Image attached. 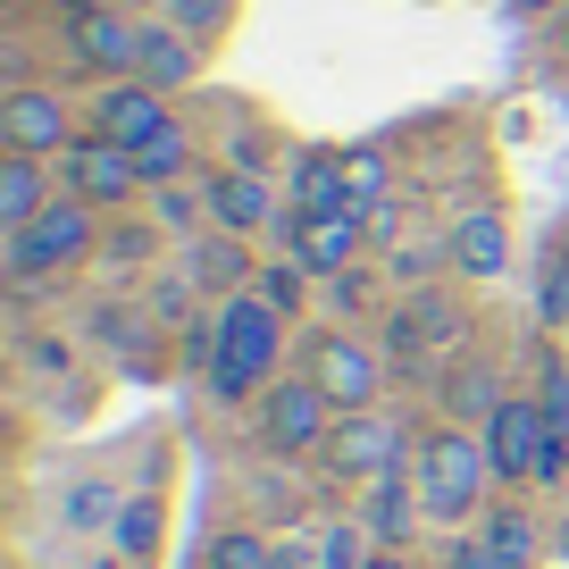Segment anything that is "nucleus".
<instances>
[{"mask_svg":"<svg viewBox=\"0 0 569 569\" xmlns=\"http://www.w3.org/2000/svg\"><path fill=\"white\" fill-rule=\"evenodd\" d=\"M452 569H502V552L478 536V545H452Z\"/></svg>","mask_w":569,"mask_h":569,"instance_id":"27","label":"nucleus"},{"mask_svg":"<svg viewBox=\"0 0 569 569\" xmlns=\"http://www.w3.org/2000/svg\"><path fill=\"white\" fill-rule=\"evenodd\" d=\"M419 511H427V502L402 486V469H386V478H377V495H369V536L402 552V545H410V528H419Z\"/></svg>","mask_w":569,"mask_h":569,"instance_id":"13","label":"nucleus"},{"mask_svg":"<svg viewBox=\"0 0 569 569\" xmlns=\"http://www.w3.org/2000/svg\"><path fill=\"white\" fill-rule=\"evenodd\" d=\"M184 160H193V142H184V126H168V134H151V142L134 151L142 184H177V177H184Z\"/></svg>","mask_w":569,"mask_h":569,"instance_id":"19","label":"nucleus"},{"mask_svg":"<svg viewBox=\"0 0 569 569\" xmlns=\"http://www.w3.org/2000/svg\"><path fill=\"white\" fill-rule=\"evenodd\" d=\"M561 469H569V445H561V427H552V445H545V469H536V478L552 486V478H561Z\"/></svg>","mask_w":569,"mask_h":569,"instance_id":"29","label":"nucleus"},{"mask_svg":"<svg viewBox=\"0 0 569 569\" xmlns=\"http://www.w3.org/2000/svg\"><path fill=\"white\" fill-rule=\"evenodd\" d=\"M84 251H92V201H84V193L51 201L34 227L9 234V268H18V277H51V268L84 260Z\"/></svg>","mask_w":569,"mask_h":569,"instance_id":"2","label":"nucleus"},{"mask_svg":"<svg viewBox=\"0 0 569 569\" xmlns=\"http://www.w3.org/2000/svg\"><path fill=\"white\" fill-rule=\"evenodd\" d=\"M293 201H302V218L352 210V177H343L336 160H302V168H293Z\"/></svg>","mask_w":569,"mask_h":569,"instance_id":"16","label":"nucleus"},{"mask_svg":"<svg viewBox=\"0 0 569 569\" xmlns=\"http://www.w3.org/2000/svg\"><path fill=\"white\" fill-rule=\"evenodd\" d=\"M193 277H210V284L243 277V251H234V243H201V251H193Z\"/></svg>","mask_w":569,"mask_h":569,"instance_id":"23","label":"nucleus"},{"mask_svg":"<svg viewBox=\"0 0 569 569\" xmlns=\"http://www.w3.org/2000/svg\"><path fill=\"white\" fill-rule=\"evenodd\" d=\"M293 251H302V268H319V277H343L360 251V210H327V218H293Z\"/></svg>","mask_w":569,"mask_h":569,"instance_id":"9","label":"nucleus"},{"mask_svg":"<svg viewBox=\"0 0 569 569\" xmlns=\"http://www.w3.org/2000/svg\"><path fill=\"white\" fill-rule=\"evenodd\" d=\"M545 319H552V327H569V268L552 277V293H545Z\"/></svg>","mask_w":569,"mask_h":569,"instance_id":"28","label":"nucleus"},{"mask_svg":"<svg viewBox=\"0 0 569 569\" xmlns=\"http://www.w3.org/2000/svg\"><path fill=\"white\" fill-rule=\"evenodd\" d=\"M260 293H268L277 310H293V302H302V268H268V277H260Z\"/></svg>","mask_w":569,"mask_h":569,"instance_id":"24","label":"nucleus"},{"mask_svg":"<svg viewBox=\"0 0 569 569\" xmlns=\"http://www.w3.org/2000/svg\"><path fill=\"white\" fill-rule=\"evenodd\" d=\"M486 545L502 552V569H528V561H536V528H528L519 511H502L495 528H486Z\"/></svg>","mask_w":569,"mask_h":569,"instance_id":"21","label":"nucleus"},{"mask_svg":"<svg viewBox=\"0 0 569 569\" xmlns=\"http://www.w3.org/2000/svg\"><path fill=\"white\" fill-rule=\"evenodd\" d=\"M0 126H9V142H18V151H68V109H59L51 92H9Z\"/></svg>","mask_w":569,"mask_h":569,"instance_id":"11","label":"nucleus"},{"mask_svg":"<svg viewBox=\"0 0 569 569\" xmlns=\"http://www.w3.org/2000/svg\"><path fill=\"white\" fill-rule=\"evenodd\" d=\"M452 260L469 268V277H495L502 260H511V243H502V218H461V234H452Z\"/></svg>","mask_w":569,"mask_h":569,"instance_id":"18","label":"nucleus"},{"mask_svg":"<svg viewBox=\"0 0 569 569\" xmlns=\"http://www.w3.org/2000/svg\"><path fill=\"white\" fill-rule=\"evenodd\" d=\"M519 9H552V0H519Z\"/></svg>","mask_w":569,"mask_h":569,"instance_id":"32","label":"nucleus"},{"mask_svg":"<svg viewBox=\"0 0 569 569\" xmlns=\"http://www.w3.org/2000/svg\"><path fill=\"white\" fill-rule=\"evenodd\" d=\"M486 469H495V452H486V445H469V436H427V452H419V502L436 519H461L469 502H478Z\"/></svg>","mask_w":569,"mask_h":569,"instance_id":"3","label":"nucleus"},{"mask_svg":"<svg viewBox=\"0 0 569 569\" xmlns=\"http://www.w3.org/2000/svg\"><path fill=\"white\" fill-rule=\"evenodd\" d=\"M218 18H227V0H177V26H201V34H210Z\"/></svg>","mask_w":569,"mask_h":569,"instance_id":"25","label":"nucleus"},{"mask_svg":"<svg viewBox=\"0 0 569 569\" xmlns=\"http://www.w3.org/2000/svg\"><path fill=\"white\" fill-rule=\"evenodd\" d=\"M319 386H327V402H336V410H369V393H377V360L360 352V343L327 336V343H319Z\"/></svg>","mask_w":569,"mask_h":569,"instance_id":"10","label":"nucleus"},{"mask_svg":"<svg viewBox=\"0 0 569 569\" xmlns=\"http://www.w3.org/2000/svg\"><path fill=\"white\" fill-rule=\"evenodd\" d=\"M369 569H410V552H393V545H386V552H369Z\"/></svg>","mask_w":569,"mask_h":569,"instance_id":"31","label":"nucleus"},{"mask_svg":"<svg viewBox=\"0 0 569 569\" xmlns=\"http://www.w3.org/2000/svg\"><path fill=\"white\" fill-rule=\"evenodd\" d=\"M68 184L84 201H126L142 184V168H134V151L126 142H109V134H92V142H68Z\"/></svg>","mask_w":569,"mask_h":569,"instance_id":"6","label":"nucleus"},{"mask_svg":"<svg viewBox=\"0 0 569 569\" xmlns=\"http://www.w3.org/2000/svg\"><path fill=\"white\" fill-rule=\"evenodd\" d=\"M76 51L92 59V68H134L142 59V34L126 18H109V9H84V18H76Z\"/></svg>","mask_w":569,"mask_h":569,"instance_id":"12","label":"nucleus"},{"mask_svg":"<svg viewBox=\"0 0 569 569\" xmlns=\"http://www.w3.org/2000/svg\"><path fill=\"white\" fill-rule=\"evenodd\" d=\"M101 134L109 142H126V151H142L151 134H168V109H160V84H109L101 92Z\"/></svg>","mask_w":569,"mask_h":569,"instance_id":"8","label":"nucleus"},{"mask_svg":"<svg viewBox=\"0 0 569 569\" xmlns=\"http://www.w3.org/2000/svg\"><path fill=\"white\" fill-rule=\"evenodd\" d=\"M134 76L142 84H184L193 76V51H184V34H168V26H142V59H134Z\"/></svg>","mask_w":569,"mask_h":569,"instance_id":"17","label":"nucleus"},{"mask_svg":"<svg viewBox=\"0 0 569 569\" xmlns=\"http://www.w3.org/2000/svg\"><path fill=\"white\" fill-rule=\"evenodd\" d=\"M210 210H218V227L251 234V227H268V184L251 177V168H234V177H218V184H210Z\"/></svg>","mask_w":569,"mask_h":569,"instance_id":"14","label":"nucleus"},{"mask_svg":"<svg viewBox=\"0 0 569 569\" xmlns=\"http://www.w3.org/2000/svg\"><path fill=\"white\" fill-rule=\"evenodd\" d=\"M327 461H336L343 478H386V469L402 461V427H393V419H336Z\"/></svg>","mask_w":569,"mask_h":569,"instance_id":"7","label":"nucleus"},{"mask_svg":"<svg viewBox=\"0 0 569 569\" xmlns=\"http://www.w3.org/2000/svg\"><path fill=\"white\" fill-rule=\"evenodd\" d=\"M118 536H126V545H151V536H160V511H151V502H142V511H126Z\"/></svg>","mask_w":569,"mask_h":569,"instance_id":"26","label":"nucleus"},{"mask_svg":"<svg viewBox=\"0 0 569 569\" xmlns=\"http://www.w3.org/2000/svg\"><path fill=\"white\" fill-rule=\"evenodd\" d=\"M42 210H51V201H42V168H34V151H18V160L0 168V227L18 234V227H34Z\"/></svg>","mask_w":569,"mask_h":569,"instance_id":"15","label":"nucleus"},{"mask_svg":"<svg viewBox=\"0 0 569 569\" xmlns=\"http://www.w3.org/2000/svg\"><path fill=\"white\" fill-rule=\"evenodd\" d=\"M336 436V402H327L319 377H293V386H268L260 402V445L268 452H310Z\"/></svg>","mask_w":569,"mask_h":569,"instance_id":"4","label":"nucleus"},{"mask_svg":"<svg viewBox=\"0 0 569 569\" xmlns=\"http://www.w3.org/2000/svg\"><path fill=\"white\" fill-rule=\"evenodd\" d=\"M319 569H369V536H360V528H336V536L319 545Z\"/></svg>","mask_w":569,"mask_h":569,"instance_id":"22","label":"nucleus"},{"mask_svg":"<svg viewBox=\"0 0 569 569\" xmlns=\"http://www.w3.org/2000/svg\"><path fill=\"white\" fill-rule=\"evenodd\" d=\"M210 569H277V545H260L251 528H227L210 545Z\"/></svg>","mask_w":569,"mask_h":569,"instance_id":"20","label":"nucleus"},{"mask_svg":"<svg viewBox=\"0 0 569 569\" xmlns=\"http://www.w3.org/2000/svg\"><path fill=\"white\" fill-rule=\"evenodd\" d=\"M545 445H552L545 402H502L495 419H486V452H495V478H536V469H545Z\"/></svg>","mask_w":569,"mask_h":569,"instance_id":"5","label":"nucleus"},{"mask_svg":"<svg viewBox=\"0 0 569 569\" xmlns=\"http://www.w3.org/2000/svg\"><path fill=\"white\" fill-rule=\"evenodd\" d=\"M377 184H386V168H377L369 151H360V160H352V193H377Z\"/></svg>","mask_w":569,"mask_h":569,"instance_id":"30","label":"nucleus"},{"mask_svg":"<svg viewBox=\"0 0 569 569\" xmlns=\"http://www.w3.org/2000/svg\"><path fill=\"white\" fill-rule=\"evenodd\" d=\"M277 360V302L268 293H243V302L218 310L210 327V386L218 393H251Z\"/></svg>","mask_w":569,"mask_h":569,"instance_id":"1","label":"nucleus"}]
</instances>
